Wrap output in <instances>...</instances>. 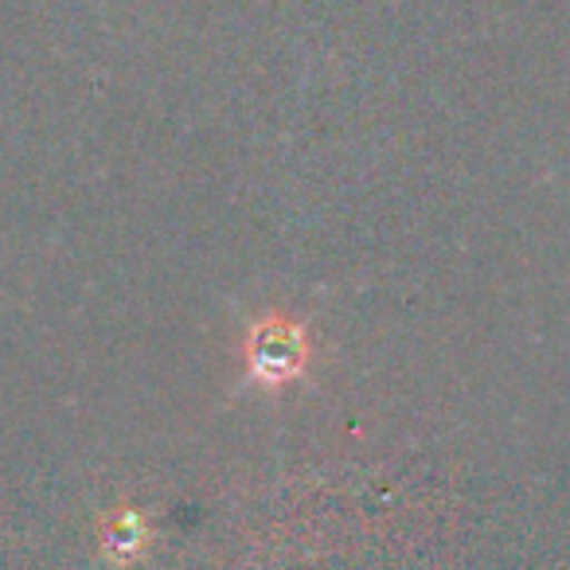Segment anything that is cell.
<instances>
[{"label": "cell", "mask_w": 570, "mask_h": 570, "mask_svg": "<svg viewBox=\"0 0 570 570\" xmlns=\"http://www.w3.org/2000/svg\"><path fill=\"white\" fill-rule=\"evenodd\" d=\"M297 367H302V341H297L294 328H262L258 341H254V380L285 383Z\"/></svg>", "instance_id": "6da1fadb"}]
</instances>
